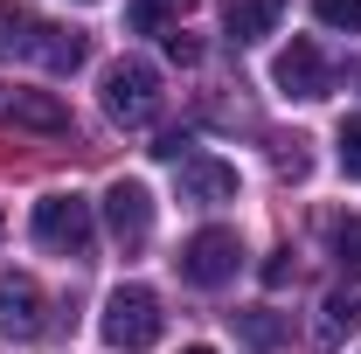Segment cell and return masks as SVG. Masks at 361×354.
Listing matches in <instances>:
<instances>
[{
  "instance_id": "obj_11",
  "label": "cell",
  "mask_w": 361,
  "mask_h": 354,
  "mask_svg": "<svg viewBox=\"0 0 361 354\" xmlns=\"http://www.w3.org/2000/svg\"><path fill=\"white\" fill-rule=\"evenodd\" d=\"M0 126H28V133H70V111L42 90H0Z\"/></svg>"
},
{
  "instance_id": "obj_19",
  "label": "cell",
  "mask_w": 361,
  "mask_h": 354,
  "mask_svg": "<svg viewBox=\"0 0 361 354\" xmlns=\"http://www.w3.org/2000/svg\"><path fill=\"white\" fill-rule=\"evenodd\" d=\"M313 14L326 28H361V0H313Z\"/></svg>"
},
{
  "instance_id": "obj_5",
  "label": "cell",
  "mask_w": 361,
  "mask_h": 354,
  "mask_svg": "<svg viewBox=\"0 0 361 354\" xmlns=\"http://www.w3.org/2000/svg\"><path fill=\"white\" fill-rule=\"evenodd\" d=\"M49 326V299L28 271H0V334L7 341H42Z\"/></svg>"
},
{
  "instance_id": "obj_8",
  "label": "cell",
  "mask_w": 361,
  "mask_h": 354,
  "mask_svg": "<svg viewBox=\"0 0 361 354\" xmlns=\"http://www.w3.org/2000/svg\"><path fill=\"white\" fill-rule=\"evenodd\" d=\"M236 167L216 160V153H188L180 160V202H202V209H216V202H236Z\"/></svg>"
},
{
  "instance_id": "obj_1",
  "label": "cell",
  "mask_w": 361,
  "mask_h": 354,
  "mask_svg": "<svg viewBox=\"0 0 361 354\" xmlns=\"http://www.w3.org/2000/svg\"><path fill=\"white\" fill-rule=\"evenodd\" d=\"M97 334H104V348L111 354H146L160 334H167V312H160V292H146V285H118L104 312H97Z\"/></svg>"
},
{
  "instance_id": "obj_3",
  "label": "cell",
  "mask_w": 361,
  "mask_h": 354,
  "mask_svg": "<svg viewBox=\"0 0 361 354\" xmlns=\"http://www.w3.org/2000/svg\"><path fill=\"white\" fill-rule=\"evenodd\" d=\"M90 229H97V222H90V202H84V195H63V188H56V195L35 202V243L56 250V257H84V250H90Z\"/></svg>"
},
{
  "instance_id": "obj_6",
  "label": "cell",
  "mask_w": 361,
  "mask_h": 354,
  "mask_svg": "<svg viewBox=\"0 0 361 354\" xmlns=\"http://www.w3.org/2000/svg\"><path fill=\"white\" fill-rule=\"evenodd\" d=\"M271 84L285 90V97H299V104H313V97H326V90H334V70H326V56H319L313 42H292V49H278Z\"/></svg>"
},
{
  "instance_id": "obj_12",
  "label": "cell",
  "mask_w": 361,
  "mask_h": 354,
  "mask_svg": "<svg viewBox=\"0 0 361 354\" xmlns=\"http://www.w3.org/2000/svg\"><path fill=\"white\" fill-rule=\"evenodd\" d=\"M278 14H285V0H223V35L229 42H264L278 28Z\"/></svg>"
},
{
  "instance_id": "obj_20",
  "label": "cell",
  "mask_w": 361,
  "mask_h": 354,
  "mask_svg": "<svg viewBox=\"0 0 361 354\" xmlns=\"http://www.w3.org/2000/svg\"><path fill=\"white\" fill-rule=\"evenodd\" d=\"M292 278H299V257H292V250H271V264H264V285H271V292H285Z\"/></svg>"
},
{
  "instance_id": "obj_10",
  "label": "cell",
  "mask_w": 361,
  "mask_h": 354,
  "mask_svg": "<svg viewBox=\"0 0 361 354\" xmlns=\"http://www.w3.org/2000/svg\"><path fill=\"white\" fill-rule=\"evenodd\" d=\"M355 326H361V285L326 292V299H319V319H313V354H334Z\"/></svg>"
},
{
  "instance_id": "obj_23",
  "label": "cell",
  "mask_w": 361,
  "mask_h": 354,
  "mask_svg": "<svg viewBox=\"0 0 361 354\" xmlns=\"http://www.w3.org/2000/svg\"><path fill=\"white\" fill-rule=\"evenodd\" d=\"M180 354H216V348H180Z\"/></svg>"
},
{
  "instance_id": "obj_4",
  "label": "cell",
  "mask_w": 361,
  "mask_h": 354,
  "mask_svg": "<svg viewBox=\"0 0 361 354\" xmlns=\"http://www.w3.org/2000/svg\"><path fill=\"white\" fill-rule=\"evenodd\" d=\"M180 278L188 285H202V292H216V285H229L236 278V264H243V243H236V229H195L188 243H180Z\"/></svg>"
},
{
  "instance_id": "obj_17",
  "label": "cell",
  "mask_w": 361,
  "mask_h": 354,
  "mask_svg": "<svg viewBox=\"0 0 361 354\" xmlns=\"http://www.w3.org/2000/svg\"><path fill=\"white\" fill-rule=\"evenodd\" d=\"M236 326H243V341H250V348H278V341H285V326H278L264 306H257V312H236Z\"/></svg>"
},
{
  "instance_id": "obj_7",
  "label": "cell",
  "mask_w": 361,
  "mask_h": 354,
  "mask_svg": "<svg viewBox=\"0 0 361 354\" xmlns=\"http://www.w3.org/2000/svg\"><path fill=\"white\" fill-rule=\"evenodd\" d=\"M104 222H111L118 250H139V243L153 236V195H146L139 181H111V188H104Z\"/></svg>"
},
{
  "instance_id": "obj_24",
  "label": "cell",
  "mask_w": 361,
  "mask_h": 354,
  "mask_svg": "<svg viewBox=\"0 0 361 354\" xmlns=\"http://www.w3.org/2000/svg\"><path fill=\"white\" fill-rule=\"evenodd\" d=\"M355 84H361V63H355Z\"/></svg>"
},
{
  "instance_id": "obj_16",
  "label": "cell",
  "mask_w": 361,
  "mask_h": 354,
  "mask_svg": "<svg viewBox=\"0 0 361 354\" xmlns=\"http://www.w3.org/2000/svg\"><path fill=\"white\" fill-rule=\"evenodd\" d=\"M271 167H278L285 181H306V174H313V153H306V139H299V133H292V139L278 133V139H271Z\"/></svg>"
},
{
  "instance_id": "obj_14",
  "label": "cell",
  "mask_w": 361,
  "mask_h": 354,
  "mask_svg": "<svg viewBox=\"0 0 361 354\" xmlns=\"http://www.w3.org/2000/svg\"><path fill=\"white\" fill-rule=\"evenodd\" d=\"M326 243H334V264L361 285V216H334L326 222Z\"/></svg>"
},
{
  "instance_id": "obj_13",
  "label": "cell",
  "mask_w": 361,
  "mask_h": 354,
  "mask_svg": "<svg viewBox=\"0 0 361 354\" xmlns=\"http://www.w3.org/2000/svg\"><path fill=\"white\" fill-rule=\"evenodd\" d=\"M35 14L21 7V0H0V63H14V56H35Z\"/></svg>"
},
{
  "instance_id": "obj_15",
  "label": "cell",
  "mask_w": 361,
  "mask_h": 354,
  "mask_svg": "<svg viewBox=\"0 0 361 354\" xmlns=\"http://www.w3.org/2000/svg\"><path fill=\"white\" fill-rule=\"evenodd\" d=\"M180 7H188V0H133V7H126V28H133V35H167V21H174Z\"/></svg>"
},
{
  "instance_id": "obj_9",
  "label": "cell",
  "mask_w": 361,
  "mask_h": 354,
  "mask_svg": "<svg viewBox=\"0 0 361 354\" xmlns=\"http://www.w3.org/2000/svg\"><path fill=\"white\" fill-rule=\"evenodd\" d=\"M84 56H90V35H84V28H56V21H42V28H35V56H28V63H42L49 77H77V70H84Z\"/></svg>"
},
{
  "instance_id": "obj_22",
  "label": "cell",
  "mask_w": 361,
  "mask_h": 354,
  "mask_svg": "<svg viewBox=\"0 0 361 354\" xmlns=\"http://www.w3.org/2000/svg\"><path fill=\"white\" fill-rule=\"evenodd\" d=\"M153 153H160V160H174V167H180V160H188V139H180V133H160V139H153Z\"/></svg>"
},
{
  "instance_id": "obj_2",
  "label": "cell",
  "mask_w": 361,
  "mask_h": 354,
  "mask_svg": "<svg viewBox=\"0 0 361 354\" xmlns=\"http://www.w3.org/2000/svg\"><path fill=\"white\" fill-rule=\"evenodd\" d=\"M160 104H167V97H160V70H153V63L118 56V63L104 70V111H111L118 126H133V133H139V126H153Z\"/></svg>"
},
{
  "instance_id": "obj_21",
  "label": "cell",
  "mask_w": 361,
  "mask_h": 354,
  "mask_svg": "<svg viewBox=\"0 0 361 354\" xmlns=\"http://www.w3.org/2000/svg\"><path fill=\"white\" fill-rule=\"evenodd\" d=\"M160 49H167L174 63H202V42H195L188 28H167V35H160Z\"/></svg>"
},
{
  "instance_id": "obj_18",
  "label": "cell",
  "mask_w": 361,
  "mask_h": 354,
  "mask_svg": "<svg viewBox=\"0 0 361 354\" xmlns=\"http://www.w3.org/2000/svg\"><path fill=\"white\" fill-rule=\"evenodd\" d=\"M334 146H341V167L361 181V111L355 118H341V133H334Z\"/></svg>"
}]
</instances>
